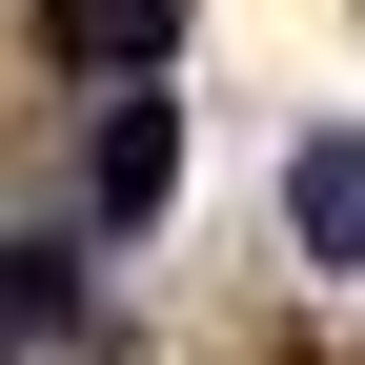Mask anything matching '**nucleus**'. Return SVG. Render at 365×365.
I'll list each match as a JSON object with an SVG mask.
<instances>
[{
	"mask_svg": "<svg viewBox=\"0 0 365 365\" xmlns=\"http://www.w3.org/2000/svg\"><path fill=\"white\" fill-rule=\"evenodd\" d=\"M182 203V102H102V223H163Z\"/></svg>",
	"mask_w": 365,
	"mask_h": 365,
	"instance_id": "obj_2",
	"label": "nucleus"
},
{
	"mask_svg": "<svg viewBox=\"0 0 365 365\" xmlns=\"http://www.w3.org/2000/svg\"><path fill=\"white\" fill-rule=\"evenodd\" d=\"M284 244L304 264H365V122H304L284 143Z\"/></svg>",
	"mask_w": 365,
	"mask_h": 365,
	"instance_id": "obj_1",
	"label": "nucleus"
},
{
	"mask_svg": "<svg viewBox=\"0 0 365 365\" xmlns=\"http://www.w3.org/2000/svg\"><path fill=\"white\" fill-rule=\"evenodd\" d=\"M41 41H61V61H122V81H163L182 0H41Z\"/></svg>",
	"mask_w": 365,
	"mask_h": 365,
	"instance_id": "obj_3",
	"label": "nucleus"
}]
</instances>
